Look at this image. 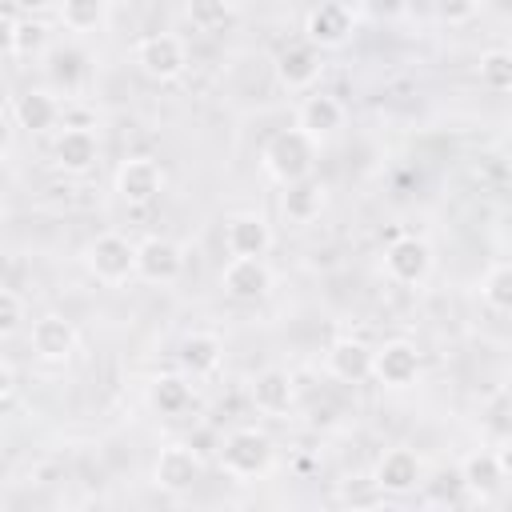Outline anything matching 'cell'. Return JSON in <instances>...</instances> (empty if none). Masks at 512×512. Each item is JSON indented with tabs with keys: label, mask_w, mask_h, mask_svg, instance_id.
Here are the masks:
<instances>
[{
	"label": "cell",
	"mask_w": 512,
	"mask_h": 512,
	"mask_svg": "<svg viewBox=\"0 0 512 512\" xmlns=\"http://www.w3.org/2000/svg\"><path fill=\"white\" fill-rule=\"evenodd\" d=\"M260 164L264 172L276 180V184H296L304 176H312V164H316V140L300 128H284L276 132L264 152H260Z\"/></svg>",
	"instance_id": "obj_1"
},
{
	"label": "cell",
	"mask_w": 512,
	"mask_h": 512,
	"mask_svg": "<svg viewBox=\"0 0 512 512\" xmlns=\"http://www.w3.org/2000/svg\"><path fill=\"white\" fill-rule=\"evenodd\" d=\"M84 268L108 284V288H120L136 276V244L120 232H100L96 240H88L84 248Z\"/></svg>",
	"instance_id": "obj_2"
},
{
	"label": "cell",
	"mask_w": 512,
	"mask_h": 512,
	"mask_svg": "<svg viewBox=\"0 0 512 512\" xmlns=\"http://www.w3.org/2000/svg\"><path fill=\"white\" fill-rule=\"evenodd\" d=\"M220 468L232 480H260L272 468V440L256 428H236L220 440Z\"/></svg>",
	"instance_id": "obj_3"
},
{
	"label": "cell",
	"mask_w": 512,
	"mask_h": 512,
	"mask_svg": "<svg viewBox=\"0 0 512 512\" xmlns=\"http://www.w3.org/2000/svg\"><path fill=\"white\" fill-rule=\"evenodd\" d=\"M136 68L148 80L168 84V80L184 76V68H188V44L176 32H152V36H144L136 44Z\"/></svg>",
	"instance_id": "obj_4"
},
{
	"label": "cell",
	"mask_w": 512,
	"mask_h": 512,
	"mask_svg": "<svg viewBox=\"0 0 512 512\" xmlns=\"http://www.w3.org/2000/svg\"><path fill=\"white\" fill-rule=\"evenodd\" d=\"M76 344H80V332L60 312H44L40 320H32L28 348H32L36 360H44V364H68L72 352H76Z\"/></svg>",
	"instance_id": "obj_5"
},
{
	"label": "cell",
	"mask_w": 512,
	"mask_h": 512,
	"mask_svg": "<svg viewBox=\"0 0 512 512\" xmlns=\"http://www.w3.org/2000/svg\"><path fill=\"white\" fill-rule=\"evenodd\" d=\"M112 184H116V196L124 204L140 208V204H152L164 192V168L152 156H128V160H120Z\"/></svg>",
	"instance_id": "obj_6"
},
{
	"label": "cell",
	"mask_w": 512,
	"mask_h": 512,
	"mask_svg": "<svg viewBox=\"0 0 512 512\" xmlns=\"http://www.w3.org/2000/svg\"><path fill=\"white\" fill-rule=\"evenodd\" d=\"M456 476H460V488H464L476 504H488V500L504 488L508 456H504V452H488V448H480V452H472V456L460 460Z\"/></svg>",
	"instance_id": "obj_7"
},
{
	"label": "cell",
	"mask_w": 512,
	"mask_h": 512,
	"mask_svg": "<svg viewBox=\"0 0 512 512\" xmlns=\"http://www.w3.org/2000/svg\"><path fill=\"white\" fill-rule=\"evenodd\" d=\"M184 272V248L168 236H148L136 244V276L144 284H176Z\"/></svg>",
	"instance_id": "obj_8"
},
{
	"label": "cell",
	"mask_w": 512,
	"mask_h": 512,
	"mask_svg": "<svg viewBox=\"0 0 512 512\" xmlns=\"http://www.w3.org/2000/svg\"><path fill=\"white\" fill-rule=\"evenodd\" d=\"M384 272L396 284H424L432 272V248L424 236H396L384 248Z\"/></svg>",
	"instance_id": "obj_9"
},
{
	"label": "cell",
	"mask_w": 512,
	"mask_h": 512,
	"mask_svg": "<svg viewBox=\"0 0 512 512\" xmlns=\"http://www.w3.org/2000/svg\"><path fill=\"white\" fill-rule=\"evenodd\" d=\"M372 376L384 388H408L420 380V352L412 340H384L372 348Z\"/></svg>",
	"instance_id": "obj_10"
},
{
	"label": "cell",
	"mask_w": 512,
	"mask_h": 512,
	"mask_svg": "<svg viewBox=\"0 0 512 512\" xmlns=\"http://www.w3.org/2000/svg\"><path fill=\"white\" fill-rule=\"evenodd\" d=\"M420 476H424V464H420V456H416L412 448H404V444L384 448L380 460H376V468H372V480H376V488H380L384 496H408V492H416Z\"/></svg>",
	"instance_id": "obj_11"
},
{
	"label": "cell",
	"mask_w": 512,
	"mask_h": 512,
	"mask_svg": "<svg viewBox=\"0 0 512 512\" xmlns=\"http://www.w3.org/2000/svg\"><path fill=\"white\" fill-rule=\"evenodd\" d=\"M220 288L232 300H260L272 288V268L264 264V256H228L220 272Z\"/></svg>",
	"instance_id": "obj_12"
},
{
	"label": "cell",
	"mask_w": 512,
	"mask_h": 512,
	"mask_svg": "<svg viewBox=\"0 0 512 512\" xmlns=\"http://www.w3.org/2000/svg\"><path fill=\"white\" fill-rule=\"evenodd\" d=\"M52 156H56V168L68 172V176H84L96 156H100V140L88 124H64L56 144H52Z\"/></svg>",
	"instance_id": "obj_13"
},
{
	"label": "cell",
	"mask_w": 512,
	"mask_h": 512,
	"mask_svg": "<svg viewBox=\"0 0 512 512\" xmlns=\"http://www.w3.org/2000/svg\"><path fill=\"white\" fill-rule=\"evenodd\" d=\"M272 228L256 212H232L224 220V252L228 256H268Z\"/></svg>",
	"instance_id": "obj_14"
},
{
	"label": "cell",
	"mask_w": 512,
	"mask_h": 512,
	"mask_svg": "<svg viewBox=\"0 0 512 512\" xmlns=\"http://www.w3.org/2000/svg\"><path fill=\"white\" fill-rule=\"evenodd\" d=\"M324 368L340 384H360L372 376V348L356 336H336L324 352Z\"/></svg>",
	"instance_id": "obj_15"
},
{
	"label": "cell",
	"mask_w": 512,
	"mask_h": 512,
	"mask_svg": "<svg viewBox=\"0 0 512 512\" xmlns=\"http://www.w3.org/2000/svg\"><path fill=\"white\" fill-rule=\"evenodd\" d=\"M152 480L164 492H188L200 480V452H192V444H168V448H160L156 468H152Z\"/></svg>",
	"instance_id": "obj_16"
},
{
	"label": "cell",
	"mask_w": 512,
	"mask_h": 512,
	"mask_svg": "<svg viewBox=\"0 0 512 512\" xmlns=\"http://www.w3.org/2000/svg\"><path fill=\"white\" fill-rule=\"evenodd\" d=\"M348 36H352V12L344 4H336V0L312 8L308 20H304V40L312 48H320V52L324 48H340Z\"/></svg>",
	"instance_id": "obj_17"
},
{
	"label": "cell",
	"mask_w": 512,
	"mask_h": 512,
	"mask_svg": "<svg viewBox=\"0 0 512 512\" xmlns=\"http://www.w3.org/2000/svg\"><path fill=\"white\" fill-rule=\"evenodd\" d=\"M252 404H256V412H264L272 420H284L292 412V404H296V380L284 368L256 372V380H252Z\"/></svg>",
	"instance_id": "obj_18"
},
{
	"label": "cell",
	"mask_w": 512,
	"mask_h": 512,
	"mask_svg": "<svg viewBox=\"0 0 512 512\" xmlns=\"http://www.w3.org/2000/svg\"><path fill=\"white\" fill-rule=\"evenodd\" d=\"M276 76H280V84H284L288 92L312 88L316 76H320V48H312L308 40H296V44L280 48V56H276Z\"/></svg>",
	"instance_id": "obj_19"
},
{
	"label": "cell",
	"mask_w": 512,
	"mask_h": 512,
	"mask_svg": "<svg viewBox=\"0 0 512 512\" xmlns=\"http://www.w3.org/2000/svg\"><path fill=\"white\" fill-rule=\"evenodd\" d=\"M340 124H344V104L336 96H328V92H308L300 100V108H296V128L308 132L316 144L324 136L340 132Z\"/></svg>",
	"instance_id": "obj_20"
},
{
	"label": "cell",
	"mask_w": 512,
	"mask_h": 512,
	"mask_svg": "<svg viewBox=\"0 0 512 512\" xmlns=\"http://www.w3.org/2000/svg\"><path fill=\"white\" fill-rule=\"evenodd\" d=\"M176 360H180V372L192 376V380H204L212 376L220 364H224V344L216 332H188L176 348Z\"/></svg>",
	"instance_id": "obj_21"
},
{
	"label": "cell",
	"mask_w": 512,
	"mask_h": 512,
	"mask_svg": "<svg viewBox=\"0 0 512 512\" xmlns=\"http://www.w3.org/2000/svg\"><path fill=\"white\" fill-rule=\"evenodd\" d=\"M324 200H328V188H324L316 176H304V180H296V184H284L280 212H284L292 224H312V220L324 212Z\"/></svg>",
	"instance_id": "obj_22"
},
{
	"label": "cell",
	"mask_w": 512,
	"mask_h": 512,
	"mask_svg": "<svg viewBox=\"0 0 512 512\" xmlns=\"http://www.w3.org/2000/svg\"><path fill=\"white\" fill-rule=\"evenodd\" d=\"M12 112H16V124L28 128V132H48V128H56V124L64 120V108H60V100H56L48 88L20 92Z\"/></svg>",
	"instance_id": "obj_23"
},
{
	"label": "cell",
	"mask_w": 512,
	"mask_h": 512,
	"mask_svg": "<svg viewBox=\"0 0 512 512\" xmlns=\"http://www.w3.org/2000/svg\"><path fill=\"white\" fill-rule=\"evenodd\" d=\"M148 404L160 416H184L192 408V384L184 372H160L148 384Z\"/></svg>",
	"instance_id": "obj_24"
},
{
	"label": "cell",
	"mask_w": 512,
	"mask_h": 512,
	"mask_svg": "<svg viewBox=\"0 0 512 512\" xmlns=\"http://www.w3.org/2000/svg\"><path fill=\"white\" fill-rule=\"evenodd\" d=\"M104 20H108V0H60V24L76 36L104 28Z\"/></svg>",
	"instance_id": "obj_25"
},
{
	"label": "cell",
	"mask_w": 512,
	"mask_h": 512,
	"mask_svg": "<svg viewBox=\"0 0 512 512\" xmlns=\"http://www.w3.org/2000/svg\"><path fill=\"white\" fill-rule=\"evenodd\" d=\"M480 300H484L492 312H500V316L512 308V264H508V260L488 264V272L480 276Z\"/></svg>",
	"instance_id": "obj_26"
},
{
	"label": "cell",
	"mask_w": 512,
	"mask_h": 512,
	"mask_svg": "<svg viewBox=\"0 0 512 512\" xmlns=\"http://www.w3.org/2000/svg\"><path fill=\"white\" fill-rule=\"evenodd\" d=\"M480 84L488 92H508L512 88V52L508 48H488L480 56Z\"/></svg>",
	"instance_id": "obj_27"
},
{
	"label": "cell",
	"mask_w": 512,
	"mask_h": 512,
	"mask_svg": "<svg viewBox=\"0 0 512 512\" xmlns=\"http://www.w3.org/2000/svg\"><path fill=\"white\" fill-rule=\"evenodd\" d=\"M184 12H188V20H192V28L216 32V28H224V24L232 20L236 4H232V0H188Z\"/></svg>",
	"instance_id": "obj_28"
},
{
	"label": "cell",
	"mask_w": 512,
	"mask_h": 512,
	"mask_svg": "<svg viewBox=\"0 0 512 512\" xmlns=\"http://www.w3.org/2000/svg\"><path fill=\"white\" fill-rule=\"evenodd\" d=\"M44 44H48V24H40V20H16V32H12V52L16 56H36V52H44Z\"/></svg>",
	"instance_id": "obj_29"
},
{
	"label": "cell",
	"mask_w": 512,
	"mask_h": 512,
	"mask_svg": "<svg viewBox=\"0 0 512 512\" xmlns=\"http://www.w3.org/2000/svg\"><path fill=\"white\" fill-rule=\"evenodd\" d=\"M340 500L344 504H352V508H376V504H384V492L376 488V480L368 476V480H360V484H344V492H340Z\"/></svg>",
	"instance_id": "obj_30"
},
{
	"label": "cell",
	"mask_w": 512,
	"mask_h": 512,
	"mask_svg": "<svg viewBox=\"0 0 512 512\" xmlns=\"http://www.w3.org/2000/svg\"><path fill=\"white\" fill-rule=\"evenodd\" d=\"M20 320H24V300H20V292L0 288V340L12 336V332L20 328Z\"/></svg>",
	"instance_id": "obj_31"
},
{
	"label": "cell",
	"mask_w": 512,
	"mask_h": 512,
	"mask_svg": "<svg viewBox=\"0 0 512 512\" xmlns=\"http://www.w3.org/2000/svg\"><path fill=\"white\" fill-rule=\"evenodd\" d=\"M432 8H436L440 20L464 24V20H472V16L480 12V0H432Z\"/></svg>",
	"instance_id": "obj_32"
},
{
	"label": "cell",
	"mask_w": 512,
	"mask_h": 512,
	"mask_svg": "<svg viewBox=\"0 0 512 512\" xmlns=\"http://www.w3.org/2000/svg\"><path fill=\"white\" fill-rule=\"evenodd\" d=\"M364 12L372 20H396L404 12V0H364Z\"/></svg>",
	"instance_id": "obj_33"
},
{
	"label": "cell",
	"mask_w": 512,
	"mask_h": 512,
	"mask_svg": "<svg viewBox=\"0 0 512 512\" xmlns=\"http://www.w3.org/2000/svg\"><path fill=\"white\" fill-rule=\"evenodd\" d=\"M12 388H16V368H12V364L0 356V404L12 396Z\"/></svg>",
	"instance_id": "obj_34"
},
{
	"label": "cell",
	"mask_w": 512,
	"mask_h": 512,
	"mask_svg": "<svg viewBox=\"0 0 512 512\" xmlns=\"http://www.w3.org/2000/svg\"><path fill=\"white\" fill-rule=\"evenodd\" d=\"M12 32H16V20L0 12V56H8V52H12Z\"/></svg>",
	"instance_id": "obj_35"
},
{
	"label": "cell",
	"mask_w": 512,
	"mask_h": 512,
	"mask_svg": "<svg viewBox=\"0 0 512 512\" xmlns=\"http://www.w3.org/2000/svg\"><path fill=\"white\" fill-rule=\"evenodd\" d=\"M20 12H28V16H36V12H44V8H52L56 0H12Z\"/></svg>",
	"instance_id": "obj_36"
},
{
	"label": "cell",
	"mask_w": 512,
	"mask_h": 512,
	"mask_svg": "<svg viewBox=\"0 0 512 512\" xmlns=\"http://www.w3.org/2000/svg\"><path fill=\"white\" fill-rule=\"evenodd\" d=\"M8 148H12V120L0 112V156H4Z\"/></svg>",
	"instance_id": "obj_37"
}]
</instances>
